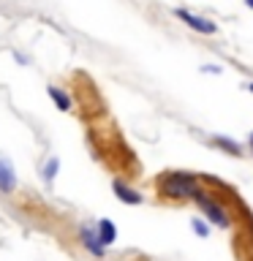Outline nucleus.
Masks as SVG:
<instances>
[{
  "label": "nucleus",
  "instance_id": "obj_2",
  "mask_svg": "<svg viewBox=\"0 0 253 261\" xmlns=\"http://www.w3.org/2000/svg\"><path fill=\"white\" fill-rule=\"evenodd\" d=\"M193 201L199 204V210L204 212V215L210 218V223H215V226H220V228H229V223H232V220H229V215H226V210L220 207L218 201H212V199H207V193H196L193 196Z\"/></svg>",
  "mask_w": 253,
  "mask_h": 261
},
{
  "label": "nucleus",
  "instance_id": "obj_7",
  "mask_svg": "<svg viewBox=\"0 0 253 261\" xmlns=\"http://www.w3.org/2000/svg\"><path fill=\"white\" fill-rule=\"evenodd\" d=\"M95 231H98V240H101L104 245H112L114 240H117V228H114L112 220H101Z\"/></svg>",
  "mask_w": 253,
  "mask_h": 261
},
{
  "label": "nucleus",
  "instance_id": "obj_9",
  "mask_svg": "<svg viewBox=\"0 0 253 261\" xmlns=\"http://www.w3.org/2000/svg\"><path fill=\"white\" fill-rule=\"evenodd\" d=\"M215 144L223 147V150H229L232 155H240V144L232 142V139H226V136H215Z\"/></svg>",
  "mask_w": 253,
  "mask_h": 261
},
{
  "label": "nucleus",
  "instance_id": "obj_12",
  "mask_svg": "<svg viewBox=\"0 0 253 261\" xmlns=\"http://www.w3.org/2000/svg\"><path fill=\"white\" fill-rule=\"evenodd\" d=\"M245 3H248V8H250V11H253V0H245Z\"/></svg>",
  "mask_w": 253,
  "mask_h": 261
},
{
  "label": "nucleus",
  "instance_id": "obj_14",
  "mask_svg": "<svg viewBox=\"0 0 253 261\" xmlns=\"http://www.w3.org/2000/svg\"><path fill=\"white\" fill-rule=\"evenodd\" d=\"M250 93H253V85H250Z\"/></svg>",
  "mask_w": 253,
  "mask_h": 261
},
{
  "label": "nucleus",
  "instance_id": "obj_10",
  "mask_svg": "<svg viewBox=\"0 0 253 261\" xmlns=\"http://www.w3.org/2000/svg\"><path fill=\"white\" fill-rule=\"evenodd\" d=\"M191 228H193V231L199 234V237H210V226L204 223L201 218H193V220H191Z\"/></svg>",
  "mask_w": 253,
  "mask_h": 261
},
{
  "label": "nucleus",
  "instance_id": "obj_5",
  "mask_svg": "<svg viewBox=\"0 0 253 261\" xmlns=\"http://www.w3.org/2000/svg\"><path fill=\"white\" fill-rule=\"evenodd\" d=\"M16 188V174H14V166L8 161L0 158V193H11Z\"/></svg>",
  "mask_w": 253,
  "mask_h": 261
},
{
  "label": "nucleus",
  "instance_id": "obj_8",
  "mask_svg": "<svg viewBox=\"0 0 253 261\" xmlns=\"http://www.w3.org/2000/svg\"><path fill=\"white\" fill-rule=\"evenodd\" d=\"M49 98L55 101V106H57L60 112H68V109H71V98L65 95L60 87H49Z\"/></svg>",
  "mask_w": 253,
  "mask_h": 261
},
{
  "label": "nucleus",
  "instance_id": "obj_11",
  "mask_svg": "<svg viewBox=\"0 0 253 261\" xmlns=\"http://www.w3.org/2000/svg\"><path fill=\"white\" fill-rule=\"evenodd\" d=\"M57 166H60V161H57V158H52V161L46 163V169H44V177L49 179V182L55 179V174H57Z\"/></svg>",
  "mask_w": 253,
  "mask_h": 261
},
{
  "label": "nucleus",
  "instance_id": "obj_3",
  "mask_svg": "<svg viewBox=\"0 0 253 261\" xmlns=\"http://www.w3.org/2000/svg\"><path fill=\"white\" fill-rule=\"evenodd\" d=\"M177 16H180V19H183L191 30H199V33H204V36H212V33L218 30L215 22L204 19V16H196V14H191V11H185V8H177Z\"/></svg>",
  "mask_w": 253,
  "mask_h": 261
},
{
  "label": "nucleus",
  "instance_id": "obj_1",
  "mask_svg": "<svg viewBox=\"0 0 253 261\" xmlns=\"http://www.w3.org/2000/svg\"><path fill=\"white\" fill-rule=\"evenodd\" d=\"M161 193L169 196V199H193L199 193L196 188V177L185 174V171H169L161 179Z\"/></svg>",
  "mask_w": 253,
  "mask_h": 261
},
{
  "label": "nucleus",
  "instance_id": "obj_6",
  "mask_svg": "<svg viewBox=\"0 0 253 261\" xmlns=\"http://www.w3.org/2000/svg\"><path fill=\"white\" fill-rule=\"evenodd\" d=\"M112 191H114V196H117L122 204H142V196H139L134 188L122 185L120 179H114V182H112Z\"/></svg>",
  "mask_w": 253,
  "mask_h": 261
},
{
  "label": "nucleus",
  "instance_id": "obj_4",
  "mask_svg": "<svg viewBox=\"0 0 253 261\" xmlns=\"http://www.w3.org/2000/svg\"><path fill=\"white\" fill-rule=\"evenodd\" d=\"M82 245H85V248L90 250V253H93V256H104V250H106V245L101 242V240H98V231H93V228H82Z\"/></svg>",
  "mask_w": 253,
  "mask_h": 261
},
{
  "label": "nucleus",
  "instance_id": "obj_13",
  "mask_svg": "<svg viewBox=\"0 0 253 261\" xmlns=\"http://www.w3.org/2000/svg\"><path fill=\"white\" fill-rule=\"evenodd\" d=\"M250 147H253V134H250Z\"/></svg>",
  "mask_w": 253,
  "mask_h": 261
}]
</instances>
